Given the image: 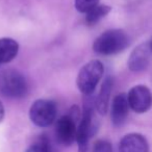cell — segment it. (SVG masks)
<instances>
[{"label": "cell", "mask_w": 152, "mask_h": 152, "mask_svg": "<svg viewBox=\"0 0 152 152\" xmlns=\"http://www.w3.org/2000/svg\"><path fill=\"white\" fill-rule=\"evenodd\" d=\"M79 118V110L77 106H72L70 113L59 118L55 126V135L58 143L70 146L76 140L77 126L76 122Z\"/></svg>", "instance_id": "5"}, {"label": "cell", "mask_w": 152, "mask_h": 152, "mask_svg": "<svg viewBox=\"0 0 152 152\" xmlns=\"http://www.w3.org/2000/svg\"><path fill=\"white\" fill-rule=\"evenodd\" d=\"M29 118L39 127L50 126L56 118V105L52 100H37L30 106Z\"/></svg>", "instance_id": "6"}, {"label": "cell", "mask_w": 152, "mask_h": 152, "mask_svg": "<svg viewBox=\"0 0 152 152\" xmlns=\"http://www.w3.org/2000/svg\"><path fill=\"white\" fill-rule=\"evenodd\" d=\"M98 4L99 0H75V7L79 13L87 14Z\"/></svg>", "instance_id": "15"}, {"label": "cell", "mask_w": 152, "mask_h": 152, "mask_svg": "<svg viewBox=\"0 0 152 152\" xmlns=\"http://www.w3.org/2000/svg\"><path fill=\"white\" fill-rule=\"evenodd\" d=\"M150 49H151V51H152V41H151V43H150Z\"/></svg>", "instance_id": "18"}, {"label": "cell", "mask_w": 152, "mask_h": 152, "mask_svg": "<svg viewBox=\"0 0 152 152\" xmlns=\"http://www.w3.org/2000/svg\"><path fill=\"white\" fill-rule=\"evenodd\" d=\"M150 45L142 44L134 48L128 61V67L133 72H141L146 69L150 61Z\"/></svg>", "instance_id": "8"}, {"label": "cell", "mask_w": 152, "mask_h": 152, "mask_svg": "<svg viewBox=\"0 0 152 152\" xmlns=\"http://www.w3.org/2000/svg\"><path fill=\"white\" fill-rule=\"evenodd\" d=\"M129 107L135 113H145L152 105V94L145 86H135L127 95Z\"/></svg>", "instance_id": "7"}, {"label": "cell", "mask_w": 152, "mask_h": 152, "mask_svg": "<svg viewBox=\"0 0 152 152\" xmlns=\"http://www.w3.org/2000/svg\"><path fill=\"white\" fill-rule=\"evenodd\" d=\"M25 77L16 70H7L0 74V93L9 98H22L27 94Z\"/></svg>", "instance_id": "4"}, {"label": "cell", "mask_w": 152, "mask_h": 152, "mask_svg": "<svg viewBox=\"0 0 152 152\" xmlns=\"http://www.w3.org/2000/svg\"><path fill=\"white\" fill-rule=\"evenodd\" d=\"M113 89V79L112 77L105 78L104 83H102L100 92L97 98L95 99V108L100 115L104 116L107 113L108 104H110V98Z\"/></svg>", "instance_id": "11"}, {"label": "cell", "mask_w": 152, "mask_h": 152, "mask_svg": "<svg viewBox=\"0 0 152 152\" xmlns=\"http://www.w3.org/2000/svg\"><path fill=\"white\" fill-rule=\"evenodd\" d=\"M19 52V44L12 38L0 39V64L12 61Z\"/></svg>", "instance_id": "12"}, {"label": "cell", "mask_w": 152, "mask_h": 152, "mask_svg": "<svg viewBox=\"0 0 152 152\" xmlns=\"http://www.w3.org/2000/svg\"><path fill=\"white\" fill-rule=\"evenodd\" d=\"M104 72L101 61L94 59L87 63L80 69L77 76V87L86 96H91L97 88Z\"/></svg>", "instance_id": "2"}, {"label": "cell", "mask_w": 152, "mask_h": 152, "mask_svg": "<svg viewBox=\"0 0 152 152\" xmlns=\"http://www.w3.org/2000/svg\"><path fill=\"white\" fill-rule=\"evenodd\" d=\"M3 117H4V106H3L2 102L0 101V122L3 120Z\"/></svg>", "instance_id": "17"}, {"label": "cell", "mask_w": 152, "mask_h": 152, "mask_svg": "<svg viewBox=\"0 0 152 152\" xmlns=\"http://www.w3.org/2000/svg\"><path fill=\"white\" fill-rule=\"evenodd\" d=\"M93 152H113L112 144L105 140L97 141L93 147Z\"/></svg>", "instance_id": "16"}, {"label": "cell", "mask_w": 152, "mask_h": 152, "mask_svg": "<svg viewBox=\"0 0 152 152\" xmlns=\"http://www.w3.org/2000/svg\"><path fill=\"white\" fill-rule=\"evenodd\" d=\"M95 100H87L83 107L81 120L77 126L76 141L78 144L79 152H87L89 147V140L96 131V121L94 116Z\"/></svg>", "instance_id": "3"}, {"label": "cell", "mask_w": 152, "mask_h": 152, "mask_svg": "<svg viewBox=\"0 0 152 152\" xmlns=\"http://www.w3.org/2000/svg\"><path fill=\"white\" fill-rule=\"evenodd\" d=\"M110 7L103 4H98L96 5L94 9H92L90 12L87 13L86 16V22L89 25H95L97 22H99L102 18H104L108 13L110 12Z\"/></svg>", "instance_id": "13"}, {"label": "cell", "mask_w": 152, "mask_h": 152, "mask_svg": "<svg viewBox=\"0 0 152 152\" xmlns=\"http://www.w3.org/2000/svg\"><path fill=\"white\" fill-rule=\"evenodd\" d=\"M129 38L126 32L121 29H110L100 34L93 44L96 53L101 55H113L128 47Z\"/></svg>", "instance_id": "1"}, {"label": "cell", "mask_w": 152, "mask_h": 152, "mask_svg": "<svg viewBox=\"0 0 152 152\" xmlns=\"http://www.w3.org/2000/svg\"><path fill=\"white\" fill-rule=\"evenodd\" d=\"M120 152H148V143L143 135L139 133H130L121 140L119 146Z\"/></svg>", "instance_id": "10"}, {"label": "cell", "mask_w": 152, "mask_h": 152, "mask_svg": "<svg viewBox=\"0 0 152 152\" xmlns=\"http://www.w3.org/2000/svg\"><path fill=\"white\" fill-rule=\"evenodd\" d=\"M26 152H51L50 143L45 135L41 137L38 141H36Z\"/></svg>", "instance_id": "14"}, {"label": "cell", "mask_w": 152, "mask_h": 152, "mask_svg": "<svg viewBox=\"0 0 152 152\" xmlns=\"http://www.w3.org/2000/svg\"><path fill=\"white\" fill-rule=\"evenodd\" d=\"M129 103L127 96L125 94H119L113 100L112 104V121L115 126H121L124 124L126 118L128 116Z\"/></svg>", "instance_id": "9"}]
</instances>
